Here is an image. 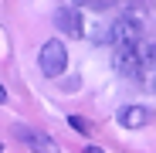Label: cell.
<instances>
[{
	"label": "cell",
	"instance_id": "cell-4",
	"mask_svg": "<svg viewBox=\"0 0 156 153\" xmlns=\"http://www.w3.org/2000/svg\"><path fill=\"white\" fill-rule=\"evenodd\" d=\"M55 27L65 31L68 38H85V24H82V17H78L75 7H61V10H55Z\"/></svg>",
	"mask_w": 156,
	"mask_h": 153
},
{
	"label": "cell",
	"instance_id": "cell-2",
	"mask_svg": "<svg viewBox=\"0 0 156 153\" xmlns=\"http://www.w3.org/2000/svg\"><path fill=\"white\" fill-rule=\"evenodd\" d=\"M37 65L44 71V78H58L61 71H68V48H65V41H58V38L44 41L41 55H37Z\"/></svg>",
	"mask_w": 156,
	"mask_h": 153
},
{
	"label": "cell",
	"instance_id": "cell-6",
	"mask_svg": "<svg viewBox=\"0 0 156 153\" xmlns=\"http://www.w3.org/2000/svg\"><path fill=\"white\" fill-rule=\"evenodd\" d=\"M119 126L122 129H143V126L153 119V112L146 109V106H126V109H119Z\"/></svg>",
	"mask_w": 156,
	"mask_h": 153
},
{
	"label": "cell",
	"instance_id": "cell-12",
	"mask_svg": "<svg viewBox=\"0 0 156 153\" xmlns=\"http://www.w3.org/2000/svg\"><path fill=\"white\" fill-rule=\"evenodd\" d=\"M0 153H4V143H0Z\"/></svg>",
	"mask_w": 156,
	"mask_h": 153
},
{
	"label": "cell",
	"instance_id": "cell-1",
	"mask_svg": "<svg viewBox=\"0 0 156 153\" xmlns=\"http://www.w3.org/2000/svg\"><path fill=\"white\" fill-rule=\"evenodd\" d=\"M143 38H146V24L136 14H122L109 24V44L115 48H139Z\"/></svg>",
	"mask_w": 156,
	"mask_h": 153
},
{
	"label": "cell",
	"instance_id": "cell-8",
	"mask_svg": "<svg viewBox=\"0 0 156 153\" xmlns=\"http://www.w3.org/2000/svg\"><path fill=\"white\" fill-rule=\"evenodd\" d=\"M68 126H71L75 133H88V129H92V126H88V122H85L82 116H68Z\"/></svg>",
	"mask_w": 156,
	"mask_h": 153
},
{
	"label": "cell",
	"instance_id": "cell-11",
	"mask_svg": "<svg viewBox=\"0 0 156 153\" xmlns=\"http://www.w3.org/2000/svg\"><path fill=\"white\" fill-rule=\"evenodd\" d=\"M153 92H156V71H153Z\"/></svg>",
	"mask_w": 156,
	"mask_h": 153
},
{
	"label": "cell",
	"instance_id": "cell-9",
	"mask_svg": "<svg viewBox=\"0 0 156 153\" xmlns=\"http://www.w3.org/2000/svg\"><path fill=\"white\" fill-rule=\"evenodd\" d=\"M4 102H7V89H4V85H0V106H4Z\"/></svg>",
	"mask_w": 156,
	"mask_h": 153
},
{
	"label": "cell",
	"instance_id": "cell-5",
	"mask_svg": "<svg viewBox=\"0 0 156 153\" xmlns=\"http://www.w3.org/2000/svg\"><path fill=\"white\" fill-rule=\"evenodd\" d=\"M17 136L27 143L34 153H58V146H55V140H51L48 133H37V129H31V126H17Z\"/></svg>",
	"mask_w": 156,
	"mask_h": 153
},
{
	"label": "cell",
	"instance_id": "cell-10",
	"mask_svg": "<svg viewBox=\"0 0 156 153\" xmlns=\"http://www.w3.org/2000/svg\"><path fill=\"white\" fill-rule=\"evenodd\" d=\"M85 153H105V150H98V146H88V150H85Z\"/></svg>",
	"mask_w": 156,
	"mask_h": 153
},
{
	"label": "cell",
	"instance_id": "cell-7",
	"mask_svg": "<svg viewBox=\"0 0 156 153\" xmlns=\"http://www.w3.org/2000/svg\"><path fill=\"white\" fill-rule=\"evenodd\" d=\"M75 7H82V10H109L115 0H71Z\"/></svg>",
	"mask_w": 156,
	"mask_h": 153
},
{
	"label": "cell",
	"instance_id": "cell-3",
	"mask_svg": "<svg viewBox=\"0 0 156 153\" xmlns=\"http://www.w3.org/2000/svg\"><path fill=\"white\" fill-rule=\"evenodd\" d=\"M112 68L122 75V78H143V55L139 48H115L112 51Z\"/></svg>",
	"mask_w": 156,
	"mask_h": 153
}]
</instances>
